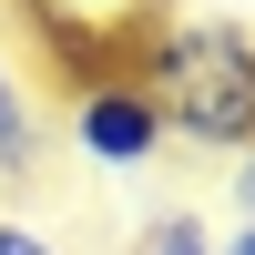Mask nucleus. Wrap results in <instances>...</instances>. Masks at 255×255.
Here are the masks:
<instances>
[{
    "label": "nucleus",
    "instance_id": "1",
    "mask_svg": "<svg viewBox=\"0 0 255 255\" xmlns=\"http://www.w3.org/2000/svg\"><path fill=\"white\" fill-rule=\"evenodd\" d=\"M143 92L163 113V143L235 163L255 143V20H215V10H163L143 41Z\"/></svg>",
    "mask_w": 255,
    "mask_h": 255
},
{
    "label": "nucleus",
    "instance_id": "2",
    "mask_svg": "<svg viewBox=\"0 0 255 255\" xmlns=\"http://www.w3.org/2000/svg\"><path fill=\"white\" fill-rule=\"evenodd\" d=\"M153 20H163V0H10V31H31L51 61H72V82L82 72H133Z\"/></svg>",
    "mask_w": 255,
    "mask_h": 255
},
{
    "label": "nucleus",
    "instance_id": "3",
    "mask_svg": "<svg viewBox=\"0 0 255 255\" xmlns=\"http://www.w3.org/2000/svg\"><path fill=\"white\" fill-rule=\"evenodd\" d=\"M61 133H72V153L102 163V174H143L153 153H174L143 72H82V82H61Z\"/></svg>",
    "mask_w": 255,
    "mask_h": 255
},
{
    "label": "nucleus",
    "instance_id": "4",
    "mask_svg": "<svg viewBox=\"0 0 255 255\" xmlns=\"http://www.w3.org/2000/svg\"><path fill=\"white\" fill-rule=\"evenodd\" d=\"M41 143H51L41 92H31V72H20L10 31H0V174H31V163H41Z\"/></svg>",
    "mask_w": 255,
    "mask_h": 255
},
{
    "label": "nucleus",
    "instance_id": "5",
    "mask_svg": "<svg viewBox=\"0 0 255 255\" xmlns=\"http://www.w3.org/2000/svg\"><path fill=\"white\" fill-rule=\"evenodd\" d=\"M215 245H225V225H204L194 204H174V215L133 225V245H123V255H215Z\"/></svg>",
    "mask_w": 255,
    "mask_h": 255
},
{
    "label": "nucleus",
    "instance_id": "6",
    "mask_svg": "<svg viewBox=\"0 0 255 255\" xmlns=\"http://www.w3.org/2000/svg\"><path fill=\"white\" fill-rule=\"evenodd\" d=\"M0 255H61L41 225H20V215H0Z\"/></svg>",
    "mask_w": 255,
    "mask_h": 255
},
{
    "label": "nucleus",
    "instance_id": "7",
    "mask_svg": "<svg viewBox=\"0 0 255 255\" xmlns=\"http://www.w3.org/2000/svg\"><path fill=\"white\" fill-rule=\"evenodd\" d=\"M235 225H255V143L235 153Z\"/></svg>",
    "mask_w": 255,
    "mask_h": 255
},
{
    "label": "nucleus",
    "instance_id": "8",
    "mask_svg": "<svg viewBox=\"0 0 255 255\" xmlns=\"http://www.w3.org/2000/svg\"><path fill=\"white\" fill-rule=\"evenodd\" d=\"M215 255H255V225H225V245Z\"/></svg>",
    "mask_w": 255,
    "mask_h": 255
}]
</instances>
